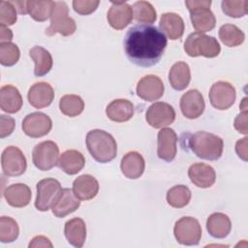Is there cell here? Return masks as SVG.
Masks as SVG:
<instances>
[{
    "label": "cell",
    "mask_w": 248,
    "mask_h": 248,
    "mask_svg": "<svg viewBox=\"0 0 248 248\" xmlns=\"http://www.w3.org/2000/svg\"><path fill=\"white\" fill-rule=\"evenodd\" d=\"M13 39V32L8 27L1 25L0 26V42L1 43H9Z\"/></svg>",
    "instance_id": "46"
},
{
    "label": "cell",
    "mask_w": 248,
    "mask_h": 248,
    "mask_svg": "<svg viewBox=\"0 0 248 248\" xmlns=\"http://www.w3.org/2000/svg\"><path fill=\"white\" fill-rule=\"evenodd\" d=\"M206 229L212 237L225 238L231 232L232 222L228 215L222 212H215L207 218Z\"/></svg>",
    "instance_id": "27"
},
{
    "label": "cell",
    "mask_w": 248,
    "mask_h": 248,
    "mask_svg": "<svg viewBox=\"0 0 248 248\" xmlns=\"http://www.w3.org/2000/svg\"><path fill=\"white\" fill-rule=\"evenodd\" d=\"M165 86L162 79L155 75H147L141 78L137 84V95L147 102L159 100L164 95Z\"/></svg>",
    "instance_id": "14"
},
{
    "label": "cell",
    "mask_w": 248,
    "mask_h": 248,
    "mask_svg": "<svg viewBox=\"0 0 248 248\" xmlns=\"http://www.w3.org/2000/svg\"><path fill=\"white\" fill-rule=\"evenodd\" d=\"M157 155L166 162L172 161L177 152V135L170 128H162L158 132Z\"/></svg>",
    "instance_id": "17"
},
{
    "label": "cell",
    "mask_w": 248,
    "mask_h": 248,
    "mask_svg": "<svg viewBox=\"0 0 248 248\" xmlns=\"http://www.w3.org/2000/svg\"><path fill=\"white\" fill-rule=\"evenodd\" d=\"M234 129L238 131V133L247 135L248 127H247V110L241 111L235 118L233 122Z\"/></svg>",
    "instance_id": "43"
},
{
    "label": "cell",
    "mask_w": 248,
    "mask_h": 248,
    "mask_svg": "<svg viewBox=\"0 0 248 248\" xmlns=\"http://www.w3.org/2000/svg\"><path fill=\"white\" fill-rule=\"evenodd\" d=\"M191 197V191L187 186L175 185L167 192L166 199L170 206L174 208H182L189 203Z\"/></svg>",
    "instance_id": "35"
},
{
    "label": "cell",
    "mask_w": 248,
    "mask_h": 248,
    "mask_svg": "<svg viewBox=\"0 0 248 248\" xmlns=\"http://www.w3.org/2000/svg\"><path fill=\"white\" fill-rule=\"evenodd\" d=\"M29 55L35 63L34 75L43 77L49 73L52 68L53 60L48 50L40 46H35L29 50Z\"/></svg>",
    "instance_id": "31"
},
{
    "label": "cell",
    "mask_w": 248,
    "mask_h": 248,
    "mask_svg": "<svg viewBox=\"0 0 248 248\" xmlns=\"http://www.w3.org/2000/svg\"><path fill=\"white\" fill-rule=\"evenodd\" d=\"M133 16L138 22L150 24L155 22L157 13L151 3L147 1H137L133 5Z\"/></svg>",
    "instance_id": "36"
},
{
    "label": "cell",
    "mask_w": 248,
    "mask_h": 248,
    "mask_svg": "<svg viewBox=\"0 0 248 248\" xmlns=\"http://www.w3.org/2000/svg\"><path fill=\"white\" fill-rule=\"evenodd\" d=\"M219 38L221 42L229 46L233 47L240 46L245 40V34L234 24H224L219 29Z\"/></svg>",
    "instance_id": "33"
},
{
    "label": "cell",
    "mask_w": 248,
    "mask_h": 248,
    "mask_svg": "<svg viewBox=\"0 0 248 248\" xmlns=\"http://www.w3.org/2000/svg\"><path fill=\"white\" fill-rule=\"evenodd\" d=\"M159 26L161 31L172 41L180 39L184 33L185 28L182 17L175 13L163 14L160 18Z\"/></svg>",
    "instance_id": "24"
},
{
    "label": "cell",
    "mask_w": 248,
    "mask_h": 248,
    "mask_svg": "<svg viewBox=\"0 0 248 248\" xmlns=\"http://www.w3.org/2000/svg\"><path fill=\"white\" fill-rule=\"evenodd\" d=\"M133 9L124 1L111 2L108 12L107 19L108 24L116 30H122L129 25L133 19Z\"/></svg>",
    "instance_id": "16"
},
{
    "label": "cell",
    "mask_w": 248,
    "mask_h": 248,
    "mask_svg": "<svg viewBox=\"0 0 248 248\" xmlns=\"http://www.w3.org/2000/svg\"><path fill=\"white\" fill-rule=\"evenodd\" d=\"M188 176L191 182L199 188H209L216 180L214 169L204 163H195L188 170Z\"/></svg>",
    "instance_id": "20"
},
{
    "label": "cell",
    "mask_w": 248,
    "mask_h": 248,
    "mask_svg": "<svg viewBox=\"0 0 248 248\" xmlns=\"http://www.w3.org/2000/svg\"><path fill=\"white\" fill-rule=\"evenodd\" d=\"M85 142L89 153L99 163H108L116 157V140L109 133L104 130L94 129L89 131L86 135Z\"/></svg>",
    "instance_id": "2"
},
{
    "label": "cell",
    "mask_w": 248,
    "mask_h": 248,
    "mask_svg": "<svg viewBox=\"0 0 248 248\" xmlns=\"http://www.w3.org/2000/svg\"><path fill=\"white\" fill-rule=\"evenodd\" d=\"M186 7L190 12V18L194 29L199 33L211 31L216 24L214 14L209 9L211 1H186Z\"/></svg>",
    "instance_id": "5"
},
{
    "label": "cell",
    "mask_w": 248,
    "mask_h": 248,
    "mask_svg": "<svg viewBox=\"0 0 248 248\" xmlns=\"http://www.w3.org/2000/svg\"><path fill=\"white\" fill-rule=\"evenodd\" d=\"M100 1L98 0H74L73 1V8L76 13L81 16H87L94 13Z\"/></svg>",
    "instance_id": "41"
},
{
    "label": "cell",
    "mask_w": 248,
    "mask_h": 248,
    "mask_svg": "<svg viewBox=\"0 0 248 248\" xmlns=\"http://www.w3.org/2000/svg\"><path fill=\"white\" fill-rule=\"evenodd\" d=\"M52 128L50 117L40 111L27 114L22 120V130L30 138H41L47 135Z\"/></svg>",
    "instance_id": "12"
},
{
    "label": "cell",
    "mask_w": 248,
    "mask_h": 248,
    "mask_svg": "<svg viewBox=\"0 0 248 248\" xmlns=\"http://www.w3.org/2000/svg\"><path fill=\"white\" fill-rule=\"evenodd\" d=\"M55 7V2L46 0H29L26 1V12L30 16L39 22L46 21L48 17L51 16L52 11Z\"/></svg>",
    "instance_id": "32"
},
{
    "label": "cell",
    "mask_w": 248,
    "mask_h": 248,
    "mask_svg": "<svg viewBox=\"0 0 248 248\" xmlns=\"http://www.w3.org/2000/svg\"><path fill=\"white\" fill-rule=\"evenodd\" d=\"M188 144L195 155L209 161L218 160L224 149V141L220 137L204 131L193 134L188 140Z\"/></svg>",
    "instance_id": "3"
},
{
    "label": "cell",
    "mask_w": 248,
    "mask_h": 248,
    "mask_svg": "<svg viewBox=\"0 0 248 248\" xmlns=\"http://www.w3.org/2000/svg\"><path fill=\"white\" fill-rule=\"evenodd\" d=\"M3 195L11 206L17 208L28 205L32 198L29 186L24 183H16L8 186L3 192Z\"/></svg>",
    "instance_id": "23"
},
{
    "label": "cell",
    "mask_w": 248,
    "mask_h": 248,
    "mask_svg": "<svg viewBox=\"0 0 248 248\" xmlns=\"http://www.w3.org/2000/svg\"><path fill=\"white\" fill-rule=\"evenodd\" d=\"M27 98L29 104L35 108H44L52 103L54 90L52 86L46 81L36 82L29 88Z\"/></svg>",
    "instance_id": "18"
},
{
    "label": "cell",
    "mask_w": 248,
    "mask_h": 248,
    "mask_svg": "<svg viewBox=\"0 0 248 248\" xmlns=\"http://www.w3.org/2000/svg\"><path fill=\"white\" fill-rule=\"evenodd\" d=\"M106 114L114 122H126L134 115V105L127 99L113 100L107 106Z\"/></svg>",
    "instance_id": "25"
},
{
    "label": "cell",
    "mask_w": 248,
    "mask_h": 248,
    "mask_svg": "<svg viewBox=\"0 0 248 248\" xmlns=\"http://www.w3.org/2000/svg\"><path fill=\"white\" fill-rule=\"evenodd\" d=\"M221 6L224 14L230 17H242L248 13L247 0H224Z\"/></svg>",
    "instance_id": "38"
},
{
    "label": "cell",
    "mask_w": 248,
    "mask_h": 248,
    "mask_svg": "<svg viewBox=\"0 0 248 248\" xmlns=\"http://www.w3.org/2000/svg\"><path fill=\"white\" fill-rule=\"evenodd\" d=\"M173 233L182 245H198L202 238V227L196 218L185 216L175 222Z\"/></svg>",
    "instance_id": "7"
},
{
    "label": "cell",
    "mask_w": 248,
    "mask_h": 248,
    "mask_svg": "<svg viewBox=\"0 0 248 248\" xmlns=\"http://www.w3.org/2000/svg\"><path fill=\"white\" fill-rule=\"evenodd\" d=\"M16 127V121L13 117L5 114L0 115V138L4 139L10 136Z\"/></svg>",
    "instance_id": "42"
},
{
    "label": "cell",
    "mask_w": 248,
    "mask_h": 248,
    "mask_svg": "<svg viewBox=\"0 0 248 248\" xmlns=\"http://www.w3.org/2000/svg\"><path fill=\"white\" fill-rule=\"evenodd\" d=\"M77 25L75 20L69 16V9L65 2H55V7L50 16V25L46 30V35L53 36L59 33L68 37L76 32Z\"/></svg>",
    "instance_id": "6"
},
{
    "label": "cell",
    "mask_w": 248,
    "mask_h": 248,
    "mask_svg": "<svg viewBox=\"0 0 248 248\" xmlns=\"http://www.w3.org/2000/svg\"><path fill=\"white\" fill-rule=\"evenodd\" d=\"M73 192L80 201L92 200L99 192V182L90 174L79 175L73 182Z\"/></svg>",
    "instance_id": "21"
},
{
    "label": "cell",
    "mask_w": 248,
    "mask_h": 248,
    "mask_svg": "<svg viewBox=\"0 0 248 248\" xmlns=\"http://www.w3.org/2000/svg\"><path fill=\"white\" fill-rule=\"evenodd\" d=\"M36 189L35 207L40 211H47L62 191L60 182L51 177L40 180L36 185Z\"/></svg>",
    "instance_id": "9"
},
{
    "label": "cell",
    "mask_w": 248,
    "mask_h": 248,
    "mask_svg": "<svg viewBox=\"0 0 248 248\" xmlns=\"http://www.w3.org/2000/svg\"><path fill=\"white\" fill-rule=\"evenodd\" d=\"M184 50L191 57L204 56L213 58L220 54L221 46L214 37L194 32L187 37L184 43Z\"/></svg>",
    "instance_id": "4"
},
{
    "label": "cell",
    "mask_w": 248,
    "mask_h": 248,
    "mask_svg": "<svg viewBox=\"0 0 248 248\" xmlns=\"http://www.w3.org/2000/svg\"><path fill=\"white\" fill-rule=\"evenodd\" d=\"M247 140L248 138L245 137L239 140L236 141L235 143V152L238 155L240 159L243 161H247Z\"/></svg>",
    "instance_id": "45"
},
{
    "label": "cell",
    "mask_w": 248,
    "mask_h": 248,
    "mask_svg": "<svg viewBox=\"0 0 248 248\" xmlns=\"http://www.w3.org/2000/svg\"><path fill=\"white\" fill-rule=\"evenodd\" d=\"M168 41L152 24H136L127 31L123 46L127 58L137 66L152 67L162 58Z\"/></svg>",
    "instance_id": "1"
},
{
    "label": "cell",
    "mask_w": 248,
    "mask_h": 248,
    "mask_svg": "<svg viewBox=\"0 0 248 248\" xmlns=\"http://www.w3.org/2000/svg\"><path fill=\"white\" fill-rule=\"evenodd\" d=\"M59 108L64 115L75 117L83 111L84 102L78 95L67 94L61 97L59 101Z\"/></svg>",
    "instance_id": "34"
},
{
    "label": "cell",
    "mask_w": 248,
    "mask_h": 248,
    "mask_svg": "<svg viewBox=\"0 0 248 248\" xmlns=\"http://www.w3.org/2000/svg\"><path fill=\"white\" fill-rule=\"evenodd\" d=\"M64 234L71 245L78 248L82 247L86 239L85 222L78 217L70 219L65 223Z\"/></svg>",
    "instance_id": "26"
},
{
    "label": "cell",
    "mask_w": 248,
    "mask_h": 248,
    "mask_svg": "<svg viewBox=\"0 0 248 248\" xmlns=\"http://www.w3.org/2000/svg\"><path fill=\"white\" fill-rule=\"evenodd\" d=\"M59 147L52 140H45L35 145L32 161L40 170H49L58 164Z\"/></svg>",
    "instance_id": "8"
},
{
    "label": "cell",
    "mask_w": 248,
    "mask_h": 248,
    "mask_svg": "<svg viewBox=\"0 0 248 248\" xmlns=\"http://www.w3.org/2000/svg\"><path fill=\"white\" fill-rule=\"evenodd\" d=\"M246 100H247V98H246V97H245V98H243V100H242V105H240V108L242 109V111H244V110H247V109H246V108H247Z\"/></svg>",
    "instance_id": "48"
},
{
    "label": "cell",
    "mask_w": 248,
    "mask_h": 248,
    "mask_svg": "<svg viewBox=\"0 0 248 248\" xmlns=\"http://www.w3.org/2000/svg\"><path fill=\"white\" fill-rule=\"evenodd\" d=\"M144 159L142 155L137 151H130L121 159L120 169L127 178L137 179L140 177L144 171Z\"/></svg>",
    "instance_id": "22"
},
{
    "label": "cell",
    "mask_w": 248,
    "mask_h": 248,
    "mask_svg": "<svg viewBox=\"0 0 248 248\" xmlns=\"http://www.w3.org/2000/svg\"><path fill=\"white\" fill-rule=\"evenodd\" d=\"M0 107L3 111L16 113L22 107V97L16 87L11 84L3 85L0 89Z\"/></svg>",
    "instance_id": "28"
},
{
    "label": "cell",
    "mask_w": 248,
    "mask_h": 248,
    "mask_svg": "<svg viewBox=\"0 0 248 248\" xmlns=\"http://www.w3.org/2000/svg\"><path fill=\"white\" fill-rule=\"evenodd\" d=\"M145 119L153 128H164L174 121L175 111L168 103L155 102L147 108Z\"/></svg>",
    "instance_id": "13"
},
{
    "label": "cell",
    "mask_w": 248,
    "mask_h": 248,
    "mask_svg": "<svg viewBox=\"0 0 248 248\" xmlns=\"http://www.w3.org/2000/svg\"><path fill=\"white\" fill-rule=\"evenodd\" d=\"M79 201L80 200L76 197L72 189L64 188L53 202L51 206V211L56 217L63 218L75 212L79 207Z\"/></svg>",
    "instance_id": "19"
},
{
    "label": "cell",
    "mask_w": 248,
    "mask_h": 248,
    "mask_svg": "<svg viewBox=\"0 0 248 248\" xmlns=\"http://www.w3.org/2000/svg\"><path fill=\"white\" fill-rule=\"evenodd\" d=\"M57 165L67 174L74 175L83 169L85 165V158L79 151L76 149H69L60 155Z\"/></svg>",
    "instance_id": "29"
},
{
    "label": "cell",
    "mask_w": 248,
    "mask_h": 248,
    "mask_svg": "<svg viewBox=\"0 0 248 248\" xmlns=\"http://www.w3.org/2000/svg\"><path fill=\"white\" fill-rule=\"evenodd\" d=\"M28 246H29V248H37V247L52 248L53 247L51 241L45 235H37V236L33 237Z\"/></svg>",
    "instance_id": "44"
},
{
    "label": "cell",
    "mask_w": 248,
    "mask_h": 248,
    "mask_svg": "<svg viewBox=\"0 0 248 248\" xmlns=\"http://www.w3.org/2000/svg\"><path fill=\"white\" fill-rule=\"evenodd\" d=\"M1 166L7 176H19L25 172L27 162L23 152L18 147L10 145L2 152Z\"/></svg>",
    "instance_id": "10"
},
{
    "label": "cell",
    "mask_w": 248,
    "mask_h": 248,
    "mask_svg": "<svg viewBox=\"0 0 248 248\" xmlns=\"http://www.w3.org/2000/svg\"><path fill=\"white\" fill-rule=\"evenodd\" d=\"M208 97L213 108L225 110L233 105L236 98V92L235 88L230 82L219 80L211 85Z\"/></svg>",
    "instance_id": "11"
},
{
    "label": "cell",
    "mask_w": 248,
    "mask_h": 248,
    "mask_svg": "<svg viewBox=\"0 0 248 248\" xmlns=\"http://www.w3.org/2000/svg\"><path fill=\"white\" fill-rule=\"evenodd\" d=\"M20 57V51L16 44L0 43V63L3 66H14Z\"/></svg>",
    "instance_id": "39"
},
{
    "label": "cell",
    "mask_w": 248,
    "mask_h": 248,
    "mask_svg": "<svg viewBox=\"0 0 248 248\" xmlns=\"http://www.w3.org/2000/svg\"><path fill=\"white\" fill-rule=\"evenodd\" d=\"M11 1H0V23L4 26L13 25L16 23V11Z\"/></svg>",
    "instance_id": "40"
},
{
    "label": "cell",
    "mask_w": 248,
    "mask_h": 248,
    "mask_svg": "<svg viewBox=\"0 0 248 248\" xmlns=\"http://www.w3.org/2000/svg\"><path fill=\"white\" fill-rule=\"evenodd\" d=\"M19 234V228L16 221L8 216L0 218V241L10 243L15 241Z\"/></svg>",
    "instance_id": "37"
},
{
    "label": "cell",
    "mask_w": 248,
    "mask_h": 248,
    "mask_svg": "<svg viewBox=\"0 0 248 248\" xmlns=\"http://www.w3.org/2000/svg\"><path fill=\"white\" fill-rule=\"evenodd\" d=\"M191 71L186 62L178 61L174 63L169 72V81L171 87L177 91L184 90L190 83Z\"/></svg>",
    "instance_id": "30"
},
{
    "label": "cell",
    "mask_w": 248,
    "mask_h": 248,
    "mask_svg": "<svg viewBox=\"0 0 248 248\" xmlns=\"http://www.w3.org/2000/svg\"><path fill=\"white\" fill-rule=\"evenodd\" d=\"M180 109L182 114L189 119L200 117L205 108L203 96L197 89L188 90L180 98Z\"/></svg>",
    "instance_id": "15"
},
{
    "label": "cell",
    "mask_w": 248,
    "mask_h": 248,
    "mask_svg": "<svg viewBox=\"0 0 248 248\" xmlns=\"http://www.w3.org/2000/svg\"><path fill=\"white\" fill-rule=\"evenodd\" d=\"M19 14H27L26 12V1H11Z\"/></svg>",
    "instance_id": "47"
}]
</instances>
